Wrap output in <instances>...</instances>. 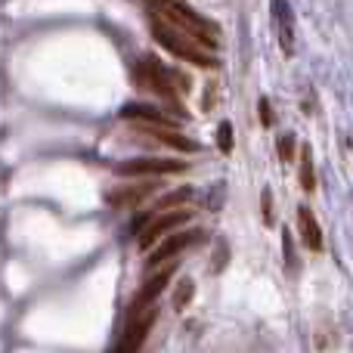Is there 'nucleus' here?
Returning <instances> with one entry per match:
<instances>
[{"label": "nucleus", "instance_id": "f257e3e1", "mask_svg": "<svg viewBox=\"0 0 353 353\" xmlns=\"http://www.w3.org/2000/svg\"><path fill=\"white\" fill-rule=\"evenodd\" d=\"M149 28H152V37L159 41V47H165L171 56H176V59L192 62V65H199V68H214L217 65L211 50H205L192 34H186L183 28H176V25H171L168 19H161L159 12H152Z\"/></svg>", "mask_w": 353, "mask_h": 353}, {"label": "nucleus", "instance_id": "f03ea898", "mask_svg": "<svg viewBox=\"0 0 353 353\" xmlns=\"http://www.w3.org/2000/svg\"><path fill=\"white\" fill-rule=\"evenodd\" d=\"M152 12H159L161 19H168L171 25L183 28L186 34H192L195 41L201 43V47L214 53V47H217V28H214V25L208 22L205 16H199L195 10H189L183 0H155Z\"/></svg>", "mask_w": 353, "mask_h": 353}, {"label": "nucleus", "instance_id": "7ed1b4c3", "mask_svg": "<svg viewBox=\"0 0 353 353\" xmlns=\"http://www.w3.org/2000/svg\"><path fill=\"white\" fill-rule=\"evenodd\" d=\"M134 81H137V87H140V90L155 93V97L168 99V103H174V99H176L171 72H165V68H161L152 56H146V59H140L134 65Z\"/></svg>", "mask_w": 353, "mask_h": 353}, {"label": "nucleus", "instance_id": "20e7f679", "mask_svg": "<svg viewBox=\"0 0 353 353\" xmlns=\"http://www.w3.org/2000/svg\"><path fill=\"white\" fill-rule=\"evenodd\" d=\"M186 220H189L186 208H176V211H171V214H152V220L143 226L140 242H137V245H140V251H152L155 245H161L168 236H174V232L180 230Z\"/></svg>", "mask_w": 353, "mask_h": 353}, {"label": "nucleus", "instance_id": "39448f33", "mask_svg": "<svg viewBox=\"0 0 353 353\" xmlns=\"http://www.w3.org/2000/svg\"><path fill=\"white\" fill-rule=\"evenodd\" d=\"M186 165L176 159H130L115 168L121 176H168V174H183Z\"/></svg>", "mask_w": 353, "mask_h": 353}, {"label": "nucleus", "instance_id": "423d86ee", "mask_svg": "<svg viewBox=\"0 0 353 353\" xmlns=\"http://www.w3.org/2000/svg\"><path fill=\"white\" fill-rule=\"evenodd\" d=\"M199 239H201V232H199V230H195V232H174V236H168L165 242L155 245V248L149 251V257H146V270H159V267H165V263L176 261V257H180L192 242H199Z\"/></svg>", "mask_w": 353, "mask_h": 353}, {"label": "nucleus", "instance_id": "0eeeda50", "mask_svg": "<svg viewBox=\"0 0 353 353\" xmlns=\"http://www.w3.org/2000/svg\"><path fill=\"white\" fill-rule=\"evenodd\" d=\"M155 319H159V310H155V307L152 310H146V313H140V316H130V323H128V329H124V335H121V341H118L115 353H140L143 341H146L149 332H152Z\"/></svg>", "mask_w": 353, "mask_h": 353}, {"label": "nucleus", "instance_id": "6e6552de", "mask_svg": "<svg viewBox=\"0 0 353 353\" xmlns=\"http://www.w3.org/2000/svg\"><path fill=\"white\" fill-rule=\"evenodd\" d=\"M174 270H176V263H171V267H165V270H159V273H155L149 282H143V288L137 292L134 304H130V316H140V313L152 310V304L161 298V292H165V288L171 285Z\"/></svg>", "mask_w": 353, "mask_h": 353}, {"label": "nucleus", "instance_id": "1a4fd4ad", "mask_svg": "<svg viewBox=\"0 0 353 353\" xmlns=\"http://www.w3.org/2000/svg\"><path fill=\"white\" fill-rule=\"evenodd\" d=\"M137 134L149 137V140L161 143V146H171V149H180V152H192L195 143L186 140L176 128H165V124H137Z\"/></svg>", "mask_w": 353, "mask_h": 353}, {"label": "nucleus", "instance_id": "9d476101", "mask_svg": "<svg viewBox=\"0 0 353 353\" xmlns=\"http://www.w3.org/2000/svg\"><path fill=\"white\" fill-rule=\"evenodd\" d=\"M152 183H130V186H118V189H112L105 199H109V205H115V208H134V205H140V201H146L149 195H152Z\"/></svg>", "mask_w": 353, "mask_h": 353}, {"label": "nucleus", "instance_id": "9b49d317", "mask_svg": "<svg viewBox=\"0 0 353 353\" xmlns=\"http://www.w3.org/2000/svg\"><path fill=\"white\" fill-rule=\"evenodd\" d=\"M273 19H276V28H279L282 53L292 56L294 53V31H292V10H288L285 0H273Z\"/></svg>", "mask_w": 353, "mask_h": 353}, {"label": "nucleus", "instance_id": "f8f14e48", "mask_svg": "<svg viewBox=\"0 0 353 353\" xmlns=\"http://www.w3.org/2000/svg\"><path fill=\"white\" fill-rule=\"evenodd\" d=\"M298 232H301V239H304V245L310 251L323 248V230H319V220L313 217V211L307 205L298 208Z\"/></svg>", "mask_w": 353, "mask_h": 353}, {"label": "nucleus", "instance_id": "ddd939ff", "mask_svg": "<svg viewBox=\"0 0 353 353\" xmlns=\"http://www.w3.org/2000/svg\"><path fill=\"white\" fill-rule=\"evenodd\" d=\"M301 186H304V192H316V171H313L310 146H301Z\"/></svg>", "mask_w": 353, "mask_h": 353}, {"label": "nucleus", "instance_id": "4468645a", "mask_svg": "<svg viewBox=\"0 0 353 353\" xmlns=\"http://www.w3.org/2000/svg\"><path fill=\"white\" fill-rule=\"evenodd\" d=\"M192 292H195L192 282H189V279H180V285H176V294H174V307H176V310H183V307L189 304Z\"/></svg>", "mask_w": 353, "mask_h": 353}, {"label": "nucleus", "instance_id": "2eb2a0df", "mask_svg": "<svg viewBox=\"0 0 353 353\" xmlns=\"http://www.w3.org/2000/svg\"><path fill=\"white\" fill-rule=\"evenodd\" d=\"M217 146L223 149V152H232V124L223 121L217 128Z\"/></svg>", "mask_w": 353, "mask_h": 353}, {"label": "nucleus", "instance_id": "dca6fc26", "mask_svg": "<svg viewBox=\"0 0 353 353\" xmlns=\"http://www.w3.org/2000/svg\"><path fill=\"white\" fill-rule=\"evenodd\" d=\"M279 159L285 161V165L294 159V140H292L288 134H282V137H279Z\"/></svg>", "mask_w": 353, "mask_h": 353}, {"label": "nucleus", "instance_id": "f3484780", "mask_svg": "<svg viewBox=\"0 0 353 353\" xmlns=\"http://www.w3.org/2000/svg\"><path fill=\"white\" fill-rule=\"evenodd\" d=\"M261 208H263V223H273L276 214H273V195H270V189H263L261 192Z\"/></svg>", "mask_w": 353, "mask_h": 353}, {"label": "nucleus", "instance_id": "a211bd4d", "mask_svg": "<svg viewBox=\"0 0 353 353\" xmlns=\"http://www.w3.org/2000/svg\"><path fill=\"white\" fill-rule=\"evenodd\" d=\"M257 112H261V124H263V128H273L276 118H273V105H270V99H267V97H263L261 103H257Z\"/></svg>", "mask_w": 353, "mask_h": 353}, {"label": "nucleus", "instance_id": "6ab92c4d", "mask_svg": "<svg viewBox=\"0 0 353 353\" xmlns=\"http://www.w3.org/2000/svg\"><path fill=\"white\" fill-rule=\"evenodd\" d=\"M282 248H285V263H288V270H294V254H292V232L288 230H282Z\"/></svg>", "mask_w": 353, "mask_h": 353}]
</instances>
